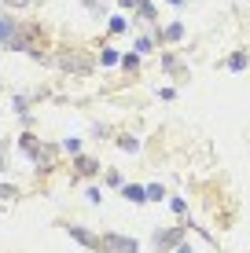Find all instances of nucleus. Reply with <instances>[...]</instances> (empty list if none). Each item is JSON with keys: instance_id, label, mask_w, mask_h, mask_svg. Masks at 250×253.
<instances>
[{"instance_id": "1", "label": "nucleus", "mask_w": 250, "mask_h": 253, "mask_svg": "<svg viewBox=\"0 0 250 253\" xmlns=\"http://www.w3.org/2000/svg\"><path fill=\"white\" fill-rule=\"evenodd\" d=\"M100 253H140V242L129 239V235H118V231H107L100 235Z\"/></svg>"}, {"instance_id": "2", "label": "nucleus", "mask_w": 250, "mask_h": 253, "mask_svg": "<svg viewBox=\"0 0 250 253\" xmlns=\"http://www.w3.org/2000/svg\"><path fill=\"white\" fill-rule=\"evenodd\" d=\"M184 242V228H169V231H154V250L158 253H169Z\"/></svg>"}, {"instance_id": "3", "label": "nucleus", "mask_w": 250, "mask_h": 253, "mask_svg": "<svg viewBox=\"0 0 250 253\" xmlns=\"http://www.w3.org/2000/svg\"><path fill=\"white\" fill-rule=\"evenodd\" d=\"M15 37H19V22L4 11V15H0V44H11Z\"/></svg>"}, {"instance_id": "4", "label": "nucleus", "mask_w": 250, "mask_h": 253, "mask_svg": "<svg viewBox=\"0 0 250 253\" xmlns=\"http://www.w3.org/2000/svg\"><path fill=\"white\" fill-rule=\"evenodd\" d=\"M66 235H70V239H77L81 246H89V250H96V246H100V239H96V235H89V231L81 228V224H70V228H66Z\"/></svg>"}, {"instance_id": "5", "label": "nucleus", "mask_w": 250, "mask_h": 253, "mask_svg": "<svg viewBox=\"0 0 250 253\" xmlns=\"http://www.w3.org/2000/svg\"><path fill=\"white\" fill-rule=\"evenodd\" d=\"M154 37H158V41H169V44H177V41L184 37V22H169L166 30H154Z\"/></svg>"}, {"instance_id": "6", "label": "nucleus", "mask_w": 250, "mask_h": 253, "mask_svg": "<svg viewBox=\"0 0 250 253\" xmlns=\"http://www.w3.org/2000/svg\"><path fill=\"white\" fill-rule=\"evenodd\" d=\"M122 195H125L133 206H144V202H148V187H140V184H125Z\"/></svg>"}, {"instance_id": "7", "label": "nucleus", "mask_w": 250, "mask_h": 253, "mask_svg": "<svg viewBox=\"0 0 250 253\" xmlns=\"http://www.w3.org/2000/svg\"><path fill=\"white\" fill-rule=\"evenodd\" d=\"M228 70H232V74H243V70L250 66V51H232V55H228V63H225Z\"/></svg>"}, {"instance_id": "8", "label": "nucleus", "mask_w": 250, "mask_h": 253, "mask_svg": "<svg viewBox=\"0 0 250 253\" xmlns=\"http://www.w3.org/2000/svg\"><path fill=\"white\" fill-rule=\"evenodd\" d=\"M133 11L140 15L144 22H154V4H151V0H136V7H133Z\"/></svg>"}, {"instance_id": "9", "label": "nucleus", "mask_w": 250, "mask_h": 253, "mask_svg": "<svg viewBox=\"0 0 250 253\" xmlns=\"http://www.w3.org/2000/svg\"><path fill=\"white\" fill-rule=\"evenodd\" d=\"M77 172H81V176H96V162H92V158H85V154H77Z\"/></svg>"}, {"instance_id": "10", "label": "nucleus", "mask_w": 250, "mask_h": 253, "mask_svg": "<svg viewBox=\"0 0 250 253\" xmlns=\"http://www.w3.org/2000/svg\"><path fill=\"white\" fill-rule=\"evenodd\" d=\"M100 63H103V66H118V63H122V55H118V48H110V44H107V48L100 51Z\"/></svg>"}, {"instance_id": "11", "label": "nucleus", "mask_w": 250, "mask_h": 253, "mask_svg": "<svg viewBox=\"0 0 250 253\" xmlns=\"http://www.w3.org/2000/svg\"><path fill=\"white\" fill-rule=\"evenodd\" d=\"M118 147L129 151V154H136V151H140V139H136V136H118Z\"/></svg>"}, {"instance_id": "12", "label": "nucleus", "mask_w": 250, "mask_h": 253, "mask_svg": "<svg viewBox=\"0 0 250 253\" xmlns=\"http://www.w3.org/2000/svg\"><path fill=\"white\" fill-rule=\"evenodd\" d=\"M63 151L77 158V154H81V139H77V136H66V139H63Z\"/></svg>"}, {"instance_id": "13", "label": "nucleus", "mask_w": 250, "mask_h": 253, "mask_svg": "<svg viewBox=\"0 0 250 253\" xmlns=\"http://www.w3.org/2000/svg\"><path fill=\"white\" fill-rule=\"evenodd\" d=\"M166 198V187L162 184H148V202H162Z\"/></svg>"}, {"instance_id": "14", "label": "nucleus", "mask_w": 250, "mask_h": 253, "mask_svg": "<svg viewBox=\"0 0 250 253\" xmlns=\"http://www.w3.org/2000/svg\"><path fill=\"white\" fill-rule=\"evenodd\" d=\"M177 66H180V63H177V55H173V51H166V55H162V70H166V74H173Z\"/></svg>"}, {"instance_id": "15", "label": "nucleus", "mask_w": 250, "mask_h": 253, "mask_svg": "<svg viewBox=\"0 0 250 253\" xmlns=\"http://www.w3.org/2000/svg\"><path fill=\"white\" fill-rule=\"evenodd\" d=\"M125 30H129V22L122 15H114V19H110V33H125Z\"/></svg>"}, {"instance_id": "16", "label": "nucleus", "mask_w": 250, "mask_h": 253, "mask_svg": "<svg viewBox=\"0 0 250 253\" xmlns=\"http://www.w3.org/2000/svg\"><path fill=\"white\" fill-rule=\"evenodd\" d=\"M85 198H89L92 206H100L103 202V187H89V191H85Z\"/></svg>"}, {"instance_id": "17", "label": "nucleus", "mask_w": 250, "mask_h": 253, "mask_svg": "<svg viewBox=\"0 0 250 253\" xmlns=\"http://www.w3.org/2000/svg\"><path fill=\"white\" fill-rule=\"evenodd\" d=\"M151 48H154V37H140L136 41V51H140V55H148Z\"/></svg>"}, {"instance_id": "18", "label": "nucleus", "mask_w": 250, "mask_h": 253, "mask_svg": "<svg viewBox=\"0 0 250 253\" xmlns=\"http://www.w3.org/2000/svg\"><path fill=\"white\" fill-rule=\"evenodd\" d=\"M122 66H125V70H136V66H140V51H133V55H122Z\"/></svg>"}, {"instance_id": "19", "label": "nucleus", "mask_w": 250, "mask_h": 253, "mask_svg": "<svg viewBox=\"0 0 250 253\" xmlns=\"http://www.w3.org/2000/svg\"><path fill=\"white\" fill-rule=\"evenodd\" d=\"M169 206H173V213H177V216H184V213H188V202H184V198H169Z\"/></svg>"}, {"instance_id": "20", "label": "nucleus", "mask_w": 250, "mask_h": 253, "mask_svg": "<svg viewBox=\"0 0 250 253\" xmlns=\"http://www.w3.org/2000/svg\"><path fill=\"white\" fill-rule=\"evenodd\" d=\"M107 184H110V187H125V184H122V172L110 169V172H107Z\"/></svg>"}, {"instance_id": "21", "label": "nucleus", "mask_w": 250, "mask_h": 253, "mask_svg": "<svg viewBox=\"0 0 250 253\" xmlns=\"http://www.w3.org/2000/svg\"><path fill=\"white\" fill-rule=\"evenodd\" d=\"M30 0H4V7H26Z\"/></svg>"}, {"instance_id": "22", "label": "nucleus", "mask_w": 250, "mask_h": 253, "mask_svg": "<svg viewBox=\"0 0 250 253\" xmlns=\"http://www.w3.org/2000/svg\"><path fill=\"white\" fill-rule=\"evenodd\" d=\"M173 253H195V250H192V242H180V246H177Z\"/></svg>"}, {"instance_id": "23", "label": "nucleus", "mask_w": 250, "mask_h": 253, "mask_svg": "<svg viewBox=\"0 0 250 253\" xmlns=\"http://www.w3.org/2000/svg\"><path fill=\"white\" fill-rule=\"evenodd\" d=\"M118 4H122V7H136V0H118Z\"/></svg>"}, {"instance_id": "24", "label": "nucleus", "mask_w": 250, "mask_h": 253, "mask_svg": "<svg viewBox=\"0 0 250 253\" xmlns=\"http://www.w3.org/2000/svg\"><path fill=\"white\" fill-rule=\"evenodd\" d=\"M169 4H173V7H184V4H188V0H169Z\"/></svg>"}]
</instances>
